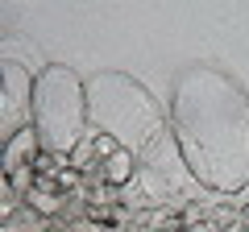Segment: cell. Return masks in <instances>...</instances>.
Instances as JSON below:
<instances>
[{
  "label": "cell",
  "mask_w": 249,
  "mask_h": 232,
  "mask_svg": "<svg viewBox=\"0 0 249 232\" xmlns=\"http://www.w3.org/2000/svg\"><path fill=\"white\" fill-rule=\"evenodd\" d=\"M75 96H79V83L67 71H50L37 87V125H42V137L50 149L67 153L83 129V104H71Z\"/></svg>",
  "instance_id": "2"
},
{
  "label": "cell",
  "mask_w": 249,
  "mask_h": 232,
  "mask_svg": "<svg viewBox=\"0 0 249 232\" xmlns=\"http://www.w3.org/2000/svg\"><path fill=\"white\" fill-rule=\"evenodd\" d=\"M175 133L208 187L237 191L249 179V99L220 71H187L178 79Z\"/></svg>",
  "instance_id": "1"
}]
</instances>
